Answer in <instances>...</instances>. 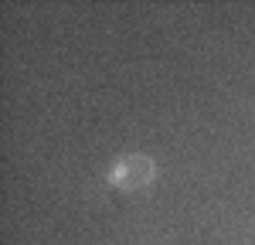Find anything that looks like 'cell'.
Returning a JSON list of instances; mask_svg holds the SVG:
<instances>
[{
  "instance_id": "1",
  "label": "cell",
  "mask_w": 255,
  "mask_h": 245,
  "mask_svg": "<svg viewBox=\"0 0 255 245\" xmlns=\"http://www.w3.org/2000/svg\"><path fill=\"white\" fill-rule=\"evenodd\" d=\"M153 174H157V167L150 157H143V153H126V157H119L113 163V170H109V184L113 187H123V191H139V187H146V184L153 181Z\"/></svg>"
}]
</instances>
